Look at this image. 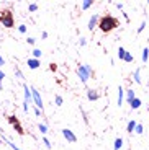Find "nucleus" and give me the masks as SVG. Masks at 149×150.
I'll return each instance as SVG.
<instances>
[{
    "instance_id": "nucleus-1",
    "label": "nucleus",
    "mask_w": 149,
    "mask_h": 150,
    "mask_svg": "<svg viewBox=\"0 0 149 150\" xmlns=\"http://www.w3.org/2000/svg\"><path fill=\"white\" fill-rule=\"evenodd\" d=\"M118 25H120V21L115 18V16H112V15H103V16H100L97 26L102 30V33H110V31L116 30V28H118Z\"/></svg>"
},
{
    "instance_id": "nucleus-2",
    "label": "nucleus",
    "mask_w": 149,
    "mask_h": 150,
    "mask_svg": "<svg viewBox=\"0 0 149 150\" xmlns=\"http://www.w3.org/2000/svg\"><path fill=\"white\" fill-rule=\"evenodd\" d=\"M93 74V69L90 67V65L87 64H82V65H79L77 67V75H79V79H80V82H89V79L92 77Z\"/></svg>"
},
{
    "instance_id": "nucleus-3",
    "label": "nucleus",
    "mask_w": 149,
    "mask_h": 150,
    "mask_svg": "<svg viewBox=\"0 0 149 150\" xmlns=\"http://www.w3.org/2000/svg\"><path fill=\"white\" fill-rule=\"evenodd\" d=\"M30 91H31V100H33V103H34V106H36V108H39L41 109L43 106V100H41V95H39V91L36 90V88H33V86H31L30 88Z\"/></svg>"
},
{
    "instance_id": "nucleus-4",
    "label": "nucleus",
    "mask_w": 149,
    "mask_h": 150,
    "mask_svg": "<svg viewBox=\"0 0 149 150\" xmlns=\"http://www.w3.org/2000/svg\"><path fill=\"white\" fill-rule=\"evenodd\" d=\"M5 13V16H0V21L4 23V26H7V28H11L13 26V16H11V11H4Z\"/></svg>"
},
{
    "instance_id": "nucleus-5",
    "label": "nucleus",
    "mask_w": 149,
    "mask_h": 150,
    "mask_svg": "<svg viewBox=\"0 0 149 150\" xmlns=\"http://www.w3.org/2000/svg\"><path fill=\"white\" fill-rule=\"evenodd\" d=\"M61 132H62L64 139H66L67 142H71V144L77 142V137H75V134H74V132L71 131V129H67V127H66V129H62V131H61Z\"/></svg>"
},
{
    "instance_id": "nucleus-6",
    "label": "nucleus",
    "mask_w": 149,
    "mask_h": 150,
    "mask_svg": "<svg viewBox=\"0 0 149 150\" xmlns=\"http://www.w3.org/2000/svg\"><path fill=\"white\" fill-rule=\"evenodd\" d=\"M98 20H100V16H98V13H93V15L90 16V20H89V30H90V31H93L95 28H97V25H98Z\"/></svg>"
},
{
    "instance_id": "nucleus-7",
    "label": "nucleus",
    "mask_w": 149,
    "mask_h": 150,
    "mask_svg": "<svg viewBox=\"0 0 149 150\" xmlns=\"http://www.w3.org/2000/svg\"><path fill=\"white\" fill-rule=\"evenodd\" d=\"M87 98H89V101H97L100 98V93L97 90H89L87 91Z\"/></svg>"
},
{
    "instance_id": "nucleus-8",
    "label": "nucleus",
    "mask_w": 149,
    "mask_h": 150,
    "mask_svg": "<svg viewBox=\"0 0 149 150\" xmlns=\"http://www.w3.org/2000/svg\"><path fill=\"white\" fill-rule=\"evenodd\" d=\"M133 82L134 83H138V85H141L143 83V80H141V69H136V70H134V74H133Z\"/></svg>"
},
{
    "instance_id": "nucleus-9",
    "label": "nucleus",
    "mask_w": 149,
    "mask_h": 150,
    "mask_svg": "<svg viewBox=\"0 0 149 150\" xmlns=\"http://www.w3.org/2000/svg\"><path fill=\"white\" fill-rule=\"evenodd\" d=\"M39 60L38 59H28V67L31 69V70H36V69H39Z\"/></svg>"
},
{
    "instance_id": "nucleus-10",
    "label": "nucleus",
    "mask_w": 149,
    "mask_h": 150,
    "mask_svg": "<svg viewBox=\"0 0 149 150\" xmlns=\"http://www.w3.org/2000/svg\"><path fill=\"white\" fill-rule=\"evenodd\" d=\"M134 98H136V91L131 90V88H130V90H126V103H128V105L133 101Z\"/></svg>"
},
{
    "instance_id": "nucleus-11",
    "label": "nucleus",
    "mask_w": 149,
    "mask_h": 150,
    "mask_svg": "<svg viewBox=\"0 0 149 150\" xmlns=\"http://www.w3.org/2000/svg\"><path fill=\"white\" fill-rule=\"evenodd\" d=\"M134 127H136V121H134V119L128 121V124H126V132H128V134H133Z\"/></svg>"
},
{
    "instance_id": "nucleus-12",
    "label": "nucleus",
    "mask_w": 149,
    "mask_h": 150,
    "mask_svg": "<svg viewBox=\"0 0 149 150\" xmlns=\"http://www.w3.org/2000/svg\"><path fill=\"white\" fill-rule=\"evenodd\" d=\"M141 105H143V101H141V100H139V98H134L133 101L130 103L131 109H139V108H141Z\"/></svg>"
},
{
    "instance_id": "nucleus-13",
    "label": "nucleus",
    "mask_w": 149,
    "mask_h": 150,
    "mask_svg": "<svg viewBox=\"0 0 149 150\" xmlns=\"http://www.w3.org/2000/svg\"><path fill=\"white\" fill-rule=\"evenodd\" d=\"M123 98H125V90H123V86H118V106L123 105Z\"/></svg>"
},
{
    "instance_id": "nucleus-14",
    "label": "nucleus",
    "mask_w": 149,
    "mask_h": 150,
    "mask_svg": "<svg viewBox=\"0 0 149 150\" xmlns=\"http://www.w3.org/2000/svg\"><path fill=\"white\" fill-rule=\"evenodd\" d=\"M23 88H25V103L26 105H30V101H31V91H30V88H28V86H23Z\"/></svg>"
},
{
    "instance_id": "nucleus-15",
    "label": "nucleus",
    "mask_w": 149,
    "mask_h": 150,
    "mask_svg": "<svg viewBox=\"0 0 149 150\" xmlns=\"http://www.w3.org/2000/svg\"><path fill=\"white\" fill-rule=\"evenodd\" d=\"M141 60H143V62H144V64H146V62H148V60H149V47H144V49H143V54H141Z\"/></svg>"
},
{
    "instance_id": "nucleus-16",
    "label": "nucleus",
    "mask_w": 149,
    "mask_h": 150,
    "mask_svg": "<svg viewBox=\"0 0 149 150\" xmlns=\"http://www.w3.org/2000/svg\"><path fill=\"white\" fill-rule=\"evenodd\" d=\"M121 147H123V139H121V137H116V139H115V144H113V149H115V150H120Z\"/></svg>"
},
{
    "instance_id": "nucleus-17",
    "label": "nucleus",
    "mask_w": 149,
    "mask_h": 150,
    "mask_svg": "<svg viewBox=\"0 0 149 150\" xmlns=\"http://www.w3.org/2000/svg\"><path fill=\"white\" fill-rule=\"evenodd\" d=\"M123 60H125V62H128V64H131V62L134 60L133 54H131V52H128V51H126V52H125V57H123Z\"/></svg>"
},
{
    "instance_id": "nucleus-18",
    "label": "nucleus",
    "mask_w": 149,
    "mask_h": 150,
    "mask_svg": "<svg viewBox=\"0 0 149 150\" xmlns=\"http://www.w3.org/2000/svg\"><path fill=\"white\" fill-rule=\"evenodd\" d=\"M134 132H136V134H143V132H144V127H143V124H141V122H136Z\"/></svg>"
},
{
    "instance_id": "nucleus-19",
    "label": "nucleus",
    "mask_w": 149,
    "mask_h": 150,
    "mask_svg": "<svg viewBox=\"0 0 149 150\" xmlns=\"http://www.w3.org/2000/svg\"><path fill=\"white\" fill-rule=\"evenodd\" d=\"M92 5H93L92 0H84V2H82V10H87V8H90Z\"/></svg>"
},
{
    "instance_id": "nucleus-20",
    "label": "nucleus",
    "mask_w": 149,
    "mask_h": 150,
    "mask_svg": "<svg viewBox=\"0 0 149 150\" xmlns=\"http://www.w3.org/2000/svg\"><path fill=\"white\" fill-rule=\"evenodd\" d=\"M43 56V51L41 49H33V59H39Z\"/></svg>"
},
{
    "instance_id": "nucleus-21",
    "label": "nucleus",
    "mask_w": 149,
    "mask_h": 150,
    "mask_svg": "<svg viewBox=\"0 0 149 150\" xmlns=\"http://www.w3.org/2000/svg\"><path fill=\"white\" fill-rule=\"evenodd\" d=\"M38 129H39V132H41V134H46V132H48V126H46V124H43V122L38 124Z\"/></svg>"
},
{
    "instance_id": "nucleus-22",
    "label": "nucleus",
    "mask_w": 149,
    "mask_h": 150,
    "mask_svg": "<svg viewBox=\"0 0 149 150\" xmlns=\"http://www.w3.org/2000/svg\"><path fill=\"white\" fill-rule=\"evenodd\" d=\"M13 126H15V131H16V132H18V134H20V135H23V134H25V131H23V127H21V124H20V122H16V124H13Z\"/></svg>"
},
{
    "instance_id": "nucleus-23",
    "label": "nucleus",
    "mask_w": 149,
    "mask_h": 150,
    "mask_svg": "<svg viewBox=\"0 0 149 150\" xmlns=\"http://www.w3.org/2000/svg\"><path fill=\"white\" fill-rule=\"evenodd\" d=\"M125 52H126V49H125V47H118V59H121V60H123Z\"/></svg>"
},
{
    "instance_id": "nucleus-24",
    "label": "nucleus",
    "mask_w": 149,
    "mask_h": 150,
    "mask_svg": "<svg viewBox=\"0 0 149 150\" xmlns=\"http://www.w3.org/2000/svg\"><path fill=\"white\" fill-rule=\"evenodd\" d=\"M54 103H56V105H57V106H61V105H62V103H64V100H62V96H59V95H57V96H56V98H54Z\"/></svg>"
},
{
    "instance_id": "nucleus-25",
    "label": "nucleus",
    "mask_w": 149,
    "mask_h": 150,
    "mask_svg": "<svg viewBox=\"0 0 149 150\" xmlns=\"http://www.w3.org/2000/svg\"><path fill=\"white\" fill-rule=\"evenodd\" d=\"M144 28H146V20L138 26V34H139V33H143V31H144Z\"/></svg>"
},
{
    "instance_id": "nucleus-26",
    "label": "nucleus",
    "mask_w": 149,
    "mask_h": 150,
    "mask_svg": "<svg viewBox=\"0 0 149 150\" xmlns=\"http://www.w3.org/2000/svg\"><path fill=\"white\" fill-rule=\"evenodd\" d=\"M28 10H30V11H36L38 10V4H30V5H28Z\"/></svg>"
},
{
    "instance_id": "nucleus-27",
    "label": "nucleus",
    "mask_w": 149,
    "mask_h": 150,
    "mask_svg": "<svg viewBox=\"0 0 149 150\" xmlns=\"http://www.w3.org/2000/svg\"><path fill=\"white\" fill-rule=\"evenodd\" d=\"M43 144H44V145H46V149H48V150H49V149H51V147H52V145H51V142H49V140L46 139V137H43Z\"/></svg>"
},
{
    "instance_id": "nucleus-28",
    "label": "nucleus",
    "mask_w": 149,
    "mask_h": 150,
    "mask_svg": "<svg viewBox=\"0 0 149 150\" xmlns=\"http://www.w3.org/2000/svg\"><path fill=\"white\" fill-rule=\"evenodd\" d=\"M26 42H28V44H33L34 46V42H36V39H34V38H26Z\"/></svg>"
},
{
    "instance_id": "nucleus-29",
    "label": "nucleus",
    "mask_w": 149,
    "mask_h": 150,
    "mask_svg": "<svg viewBox=\"0 0 149 150\" xmlns=\"http://www.w3.org/2000/svg\"><path fill=\"white\" fill-rule=\"evenodd\" d=\"M79 44H80V46H87V39H85V38H79Z\"/></svg>"
},
{
    "instance_id": "nucleus-30",
    "label": "nucleus",
    "mask_w": 149,
    "mask_h": 150,
    "mask_svg": "<svg viewBox=\"0 0 149 150\" xmlns=\"http://www.w3.org/2000/svg\"><path fill=\"white\" fill-rule=\"evenodd\" d=\"M33 112L36 114V116H41V109H39V108H36V106H33Z\"/></svg>"
},
{
    "instance_id": "nucleus-31",
    "label": "nucleus",
    "mask_w": 149,
    "mask_h": 150,
    "mask_svg": "<svg viewBox=\"0 0 149 150\" xmlns=\"http://www.w3.org/2000/svg\"><path fill=\"white\" fill-rule=\"evenodd\" d=\"M18 31H20V33H26V26H25V25H20Z\"/></svg>"
},
{
    "instance_id": "nucleus-32",
    "label": "nucleus",
    "mask_w": 149,
    "mask_h": 150,
    "mask_svg": "<svg viewBox=\"0 0 149 150\" xmlns=\"http://www.w3.org/2000/svg\"><path fill=\"white\" fill-rule=\"evenodd\" d=\"M4 79H5V74L0 70V83H2V80H4ZM0 88H2V85H0Z\"/></svg>"
},
{
    "instance_id": "nucleus-33",
    "label": "nucleus",
    "mask_w": 149,
    "mask_h": 150,
    "mask_svg": "<svg viewBox=\"0 0 149 150\" xmlns=\"http://www.w3.org/2000/svg\"><path fill=\"white\" fill-rule=\"evenodd\" d=\"M49 69H51V72H56L57 65H56V64H51V65H49Z\"/></svg>"
},
{
    "instance_id": "nucleus-34",
    "label": "nucleus",
    "mask_w": 149,
    "mask_h": 150,
    "mask_svg": "<svg viewBox=\"0 0 149 150\" xmlns=\"http://www.w3.org/2000/svg\"><path fill=\"white\" fill-rule=\"evenodd\" d=\"M41 38H43V39H48V31H43V33H41Z\"/></svg>"
},
{
    "instance_id": "nucleus-35",
    "label": "nucleus",
    "mask_w": 149,
    "mask_h": 150,
    "mask_svg": "<svg viewBox=\"0 0 149 150\" xmlns=\"http://www.w3.org/2000/svg\"><path fill=\"white\" fill-rule=\"evenodd\" d=\"M116 8H118V10H121V11H123V4H116Z\"/></svg>"
},
{
    "instance_id": "nucleus-36",
    "label": "nucleus",
    "mask_w": 149,
    "mask_h": 150,
    "mask_svg": "<svg viewBox=\"0 0 149 150\" xmlns=\"http://www.w3.org/2000/svg\"><path fill=\"white\" fill-rule=\"evenodd\" d=\"M123 16H125V20H126V21H130V16H128V13H125V10H123Z\"/></svg>"
},
{
    "instance_id": "nucleus-37",
    "label": "nucleus",
    "mask_w": 149,
    "mask_h": 150,
    "mask_svg": "<svg viewBox=\"0 0 149 150\" xmlns=\"http://www.w3.org/2000/svg\"><path fill=\"white\" fill-rule=\"evenodd\" d=\"M4 64H5V60H4V57L0 56V65H4Z\"/></svg>"
},
{
    "instance_id": "nucleus-38",
    "label": "nucleus",
    "mask_w": 149,
    "mask_h": 150,
    "mask_svg": "<svg viewBox=\"0 0 149 150\" xmlns=\"http://www.w3.org/2000/svg\"><path fill=\"white\" fill-rule=\"evenodd\" d=\"M0 142H2V140H0Z\"/></svg>"
}]
</instances>
